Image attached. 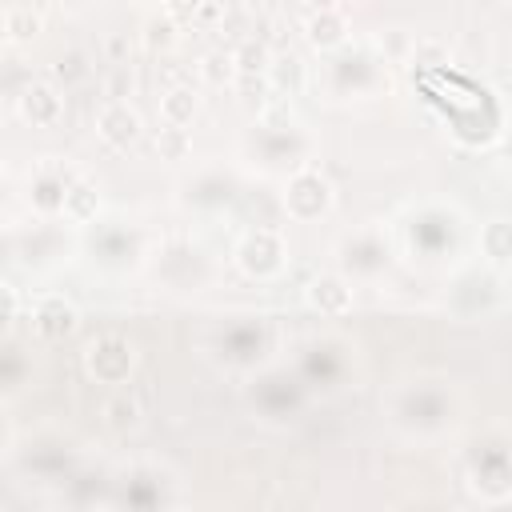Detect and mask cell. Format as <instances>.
<instances>
[{"label":"cell","instance_id":"7402d4cb","mask_svg":"<svg viewBox=\"0 0 512 512\" xmlns=\"http://www.w3.org/2000/svg\"><path fill=\"white\" fill-rule=\"evenodd\" d=\"M188 148H192L188 128H168V124H164V128L156 132V152H160L164 160H184Z\"/></svg>","mask_w":512,"mask_h":512},{"label":"cell","instance_id":"8992f818","mask_svg":"<svg viewBox=\"0 0 512 512\" xmlns=\"http://www.w3.org/2000/svg\"><path fill=\"white\" fill-rule=\"evenodd\" d=\"M96 132L108 148H132L144 132L136 108H128V100H104L96 112Z\"/></svg>","mask_w":512,"mask_h":512},{"label":"cell","instance_id":"277c9868","mask_svg":"<svg viewBox=\"0 0 512 512\" xmlns=\"http://www.w3.org/2000/svg\"><path fill=\"white\" fill-rule=\"evenodd\" d=\"M328 208H332V184H328V176L320 168L304 164L300 172H292L284 180V212L292 220L308 224V220H320Z\"/></svg>","mask_w":512,"mask_h":512},{"label":"cell","instance_id":"44dd1931","mask_svg":"<svg viewBox=\"0 0 512 512\" xmlns=\"http://www.w3.org/2000/svg\"><path fill=\"white\" fill-rule=\"evenodd\" d=\"M0 20H4V36H8V40H20V36H28V32L40 28V12L20 8V4H8V8L0 12Z\"/></svg>","mask_w":512,"mask_h":512},{"label":"cell","instance_id":"5bb4252c","mask_svg":"<svg viewBox=\"0 0 512 512\" xmlns=\"http://www.w3.org/2000/svg\"><path fill=\"white\" fill-rule=\"evenodd\" d=\"M32 328L40 332V336H68L72 328H76V308L64 300V296H44L40 304H36V312H32Z\"/></svg>","mask_w":512,"mask_h":512},{"label":"cell","instance_id":"3957f363","mask_svg":"<svg viewBox=\"0 0 512 512\" xmlns=\"http://www.w3.org/2000/svg\"><path fill=\"white\" fill-rule=\"evenodd\" d=\"M284 260H288V248H284V236L280 228H248L240 240H236V264L256 276V280H272L284 272Z\"/></svg>","mask_w":512,"mask_h":512},{"label":"cell","instance_id":"6da1fadb","mask_svg":"<svg viewBox=\"0 0 512 512\" xmlns=\"http://www.w3.org/2000/svg\"><path fill=\"white\" fill-rule=\"evenodd\" d=\"M452 420H456V396H452V388H440V384L420 380V384L396 392V400H392V424L400 432H408V436H420V440L440 436V432L452 428Z\"/></svg>","mask_w":512,"mask_h":512},{"label":"cell","instance_id":"5b68a950","mask_svg":"<svg viewBox=\"0 0 512 512\" xmlns=\"http://www.w3.org/2000/svg\"><path fill=\"white\" fill-rule=\"evenodd\" d=\"M84 364H88V372H92L100 384H124L128 372H132V364H136V348H132L128 336L104 332V336H96V340L88 344Z\"/></svg>","mask_w":512,"mask_h":512},{"label":"cell","instance_id":"9a60e30c","mask_svg":"<svg viewBox=\"0 0 512 512\" xmlns=\"http://www.w3.org/2000/svg\"><path fill=\"white\" fill-rule=\"evenodd\" d=\"M196 112H200V92L188 88V84H176V88H168L160 96V120L168 128H188Z\"/></svg>","mask_w":512,"mask_h":512},{"label":"cell","instance_id":"ba28073f","mask_svg":"<svg viewBox=\"0 0 512 512\" xmlns=\"http://www.w3.org/2000/svg\"><path fill=\"white\" fill-rule=\"evenodd\" d=\"M304 300H308V308L320 312V316H340V312L352 308V280H344L340 272H324V276L308 280Z\"/></svg>","mask_w":512,"mask_h":512},{"label":"cell","instance_id":"7c38bea8","mask_svg":"<svg viewBox=\"0 0 512 512\" xmlns=\"http://www.w3.org/2000/svg\"><path fill=\"white\" fill-rule=\"evenodd\" d=\"M480 256L492 272L512 268V220H488L480 228Z\"/></svg>","mask_w":512,"mask_h":512},{"label":"cell","instance_id":"9c48e42d","mask_svg":"<svg viewBox=\"0 0 512 512\" xmlns=\"http://www.w3.org/2000/svg\"><path fill=\"white\" fill-rule=\"evenodd\" d=\"M16 100H20L24 120H32V124H56V120H60V108H64L60 88L48 84V80H32V84H24V92H20Z\"/></svg>","mask_w":512,"mask_h":512},{"label":"cell","instance_id":"8fae6325","mask_svg":"<svg viewBox=\"0 0 512 512\" xmlns=\"http://www.w3.org/2000/svg\"><path fill=\"white\" fill-rule=\"evenodd\" d=\"M236 196V184L224 172H200L184 184V204L192 208H224Z\"/></svg>","mask_w":512,"mask_h":512},{"label":"cell","instance_id":"30bf717a","mask_svg":"<svg viewBox=\"0 0 512 512\" xmlns=\"http://www.w3.org/2000/svg\"><path fill=\"white\" fill-rule=\"evenodd\" d=\"M304 32H308V40H312L316 48H340L344 36H348V16H344L340 4H320V8L308 12Z\"/></svg>","mask_w":512,"mask_h":512},{"label":"cell","instance_id":"ffe728a7","mask_svg":"<svg viewBox=\"0 0 512 512\" xmlns=\"http://www.w3.org/2000/svg\"><path fill=\"white\" fill-rule=\"evenodd\" d=\"M236 72L240 76H256V72H268V64H272V56H268V48H264V40H244L236 52Z\"/></svg>","mask_w":512,"mask_h":512},{"label":"cell","instance_id":"7a4b0ae2","mask_svg":"<svg viewBox=\"0 0 512 512\" xmlns=\"http://www.w3.org/2000/svg\"><path fill=\"white\" fill-rule=\"evenodd\" d=\"M388 264V244L376 228H356L336 244V268L344 280H376Z\"/></svg>","mask_w":512,"mask_h":512},{"label":"cell","instance_id":"cb8c5ba5","mask_svg":"<svg viewBox=\"0 0 512 512\" xmlns=\"http://www.w3.org/2000/svg\"><path fill=\"white\" fill-rule=\"evenodd\" d=\"M144 32H148V44L156 48V44H172V32H176V24H172V16L164 12V16H148Z\"/></svg>","mask_w":512,"mask_h":512},{"label":"cell","instance_id":"e0dca14e","mask_svg":"<svg viewBox=\"0 0 512 512\" xmlns=\"http://www.w3.org/2000/svg\"><path fill=\"white\" fill-rule=\"evenodd\" d=\"M220 348H228V360H252V352L260 356L264 348H268V336H264V324L256 320V324H248V336H240V328H228L224 332V340H220Z\"/></svg>","mask_w":512,"mask_h":512},{"label":"cell","instance_id":"2e32d148","mask_svg":"<svg viewBox=\"0 0 512 512\" xmlns=\"http://www.w3.org/2000/svg\"><path fill=\"white\" fill-rule=\"evenodd\" d=\"M264 80L272 84V92H276L280 100H288V96H296V92L304 88V60H300V56H292V52L272 56V64H268Z\"/></svg>","mask_w":512,"mask_h":512},{"label":"cell","instance_id":"52a82bcc","mask_svg":"<svg viewBox=\"0 0 512 512\" xmlns=\"http://www.w3.org/2000/svg\"><path fill=\"white\" fill-rule=\"evenodd\" d=\"M404 232H408V244H412V252H416V244H420V260H440V244L436 240H444L452 252H456V240H460V212H444V220H440V228H428V216L420 212V216H412V224H404Z\"/></svg>","mask_w":512,"mask_h":512},{"label":"cell","instance_id":"603a6c76","mask_svg":"<svg viewBox=\"0 0 512 512\" xmlns=\"http://www.w3.org/2000/svg\"><path fill=\"white\" fill-rule=\"evenodd\" d=\"M104 420H108L112 428H132V424L140 420V404H136L128 392H120L116 400L104 404Z\"/></svg>","mask_w":512,"mask_h":512},{"label":"cell","instance_id":"ac0fdd59","mask_svg":"<svg viewBox=\"0 0 512 512\" xmlns=\"http://www.w3.org/2000/svg\"><path fill=\"white\" fill-rule=\"evenodd\" d=\"M96 208H100V192L88 184V180H72V188H68V196H64V216L72 220V224H84V220H92L96 216Z\"/></svg>","mask_w":512,"mask_h":512},{"label":"cell","instance_id":"4fadbf2b","mask_svg":"<svg viewBox=\"0 0 512 512\" xmlns=\"http://www.w3.org/2000/svg\"><path fill=\"white\" fill-rule=\"evenodd\" d=\"M252 384H260V388H252V404L260 408V416H272V408L264 404V392H268L272 384H280V372H268V376H260V380H252ZM272 396H276V416L300 412V400H304V380H300V376H292V384H288V388H276Z\"/></svg>","mask_w":512,"mask_h":512},{"label":"cell","instance_id":"d6986e66","mask_svg":"<svg viewBox=\"0 0 512 512\" xmlns=\"http://www.w3.org/2000/svg\"><path fill=\"white\" fill-rule=\"evenodd\" d=\"M200 76L208 80V84H228L232 76H236V56L228 52V48H212L204 60H200Z\"/></svg>","mask_w":512,"mask_h":512}]
</instances>
